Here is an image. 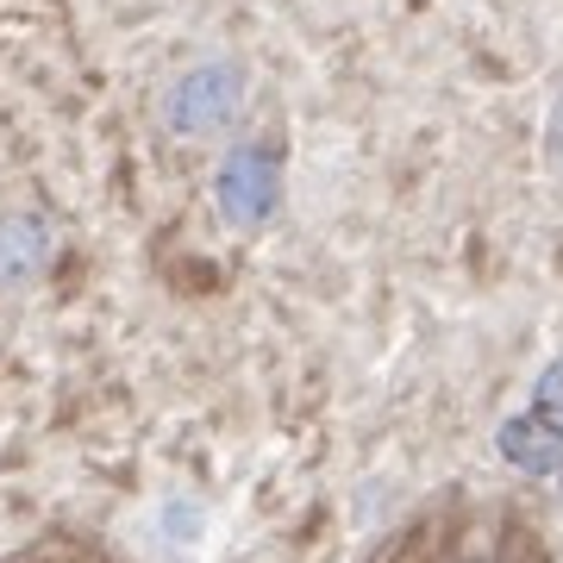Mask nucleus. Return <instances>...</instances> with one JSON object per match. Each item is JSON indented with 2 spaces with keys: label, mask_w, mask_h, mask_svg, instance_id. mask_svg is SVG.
Segmentation results:
<instances>
[{
  "label": "nucleus",
  "mask_w": 563,
  "mask_h": 563,
  "mask_svg": "<svg viewBox=\"0 0 563 563\" xmlns=\"http://www.w3.org/2000/svg\"><path fill=\"white\" fill-rule=\"evenodd\" d=\"M501 457L514 463V470H526V476H551L563 463V432L551 420H539V413H520V420L501 426Z\"/></svg>",
  "instance_id": "3"
},
{
  "label": "nucleus",
  "mask_w": 563,
  "mask_h": 563,
  "mask_svg": "<svg viewBox=\"0 0 563 563\" xmlns=\"http://www.w3.org/2000/svg\"><path fill=\"white\" fill-rule=\"evenodd\" d=\"M239 101H244V76L232 63H195V69L169 88L163 120H169V132H181V139H207V132L232 125Z\"/></svg>",
  "instance_id": "1"
},
{
  "label": "nucleus",
  "mask_w": 563,
  "mask_h": 563,
  "mask_svg": "<svg viewBox=\"0 0 563 563\" xmlns=\"http://www.w3.org/2000/svg\"><path fill=\"white\" fill-rule=\"evenodd\" d=\"M551 144L563 151V101H558V120H551Z\"/></svg>",
  "instance_id": "6"
},
{
  "label": "nucleus",
  "mask_w": 563,
  "mask_h": 563,
  "mask_svg": "<svg viewBox=\"0 0 563 563\" xmlns=\"http://www.w3.org/2000/svg\"><path fill=\"white\" fill-rule=\"evenodd\" d=\"M44 263V225L25 220V213H7L0 220V288L25 282Z\"/></svg>",
  "instance_id": "4"
},
{
  "label": "nucleus",
  "mask_w": 563,
  "mask_h": 563,
  "mask_svg": "<svg viewBox=\"0 0 563 563\" xmlns=\"http://www.w3.org/2000/svg\"><path fill=\"white\" fill-rule=\"evenodd\" d=\"M532 413L563 432V363H551V369L539 376V388H532Z\"/></svg>",
  "instance_id": "5"
},
{
  "label": "nucleus",
  "mask_w": 563,
  "mask_h": 563,
  "mask_svg": "<svg viewBox=\"0 0 563 563\" xmlns=\"http://www.w3.org/2000/svg\"><path fill=\"white\" fill-rule=\"evenodd\" d=\"M276 195H282L276 157L257 151V144H239V151L220 163V176H213V201H220V213L232 225H263L276 213Z\"/></svg>",
  "instance_id": "2"
}]
</instances>
